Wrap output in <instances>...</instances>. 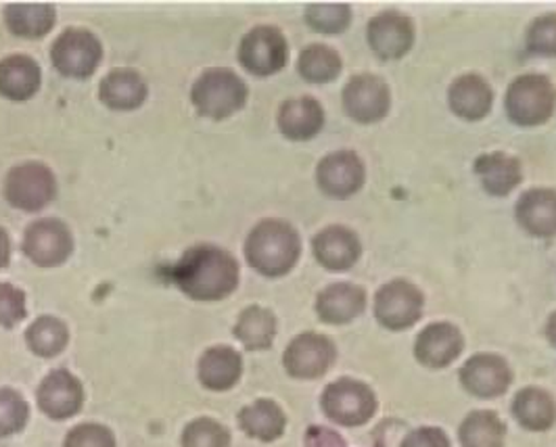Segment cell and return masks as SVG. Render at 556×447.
Segmentation results:
<instances>
[{
	"label": "cell",
	"mask_w": 556,
	"mask_h": 447,
	"mask_svg": "<svg viewBox=\"0 0 556 447\" xmlns=\"http://www.w3.org/2000/svg\"><path fill=\"white\" fill-rule=\"evenodd\" d=\"M172 282L193 302H220L239 286V264L214 245H197L172 268Z\"/></svg>",
	"instance_id": "obj_1"
},
{
	"label": "cell",
	"mask_w": 556,
	"mask_h": 447,
	"mask_svg": "<svg viewBox=\"0 0 556 447\" xmlns=\"http://www.w3.org/2000/svg\"><path fill=\"white\" fill-rule=\"evenodd\" d=\"M302 255L300 232L285 220H262L245 241V259L251 268L266 277L280 279L289 274Z\"/></svg>",
	"instance_id": "obj_2"
},
{
	"label": "cell",
	"mask_w": 556,
	"mask_h": 447,
	"mask_svg": "<svg viewBox=\"0 0 556 447\" xmlns=\"http://www.w3.org/2000/svg\"><path fill=\"white\" fill-rule=\"evenodd\" d=\"M250 88L228 67L205 69L191 88V103L201 117L223 122L248 105Z\"/></svg>",
	"instance_id": "obj_3"
},
{
	"label": "cell",
	"mask_w": 556,
	"mask_h": 447,
	"mask_svg": "<svg viewBox=\"0 0 556 447\" xmlns=\"http://www.w3.org/2000/svg\"><path fill=\"white\" fill-rule=\"evenodd\" d=\"M504 110L515 126H542L553 117L556 110L555 85L540 74L519 76L506 90Z\"/></svg>",
	"instance_id": "obj_4"
},
{
	"label": "cell",
	"mask_w": 556,
	"mask_h": 447,
	"mask_svg": "<svg viewBox=\"0 0 556 447\" xmlns=\"http://www.w3.org/2000/svg\"><path fill=\"white\" fill-rule=\"evenodd\" d=\"M56 178L53 169L40 162H26L9 169L4 178V199L11 207L38 214L55 201Z\"/></svg>",
	"instance_id": "obj_5"
},
{
	"label": "cell",
	"mask_w": 556,
	"mask_h": 447,
	"mask_svg": "<svg viewBox=\"0 0 556 447\" xmlns=\"http://www.w3.org/2000/svg\"><path fill=\"white\" fill-rule=\"evenodd\" d=\"M51 61L63 78L86 80L103 61V44L90 29L67 28L56 36Z\"/></svg>",
	"instance_id": "obj_6"
},
{
	"label": "cell",
	"mask_w": 556,
	"mask_h": 447,
	"mask_svg": "<svg viewBox=\"0 0 556 447\" xmlns=\"http://www.w3.org/2000/svg\"><path fill=\"white\" fill-rule=\"evenodd\" d=\"M320 406L327 419L339 426H362L372 420L379 408L375 392L354 379H339L327 385Z\"/></svg>",
	"instance_id": "obj_7"
},
{
	"label": "cell",
	"mask_w": 556,
	"mask_h": 447,
	"mask_svg": "<svg viewBox=\"0 0 556 447\" xmlns=\"http://www.w3.org/2000/svg\"><path fill=\"white\" fill-rule=\"evenodd\" d=\"M287 61H289L287 38L275 26H257L250 29L239 44V63L255 78L275 76L285 69Z\"/></svg>",
	"instance_id": "obj_8"
},
{
	"label": "cell",
	"mask_w": 556,
	"mask_h": 447,
	"mask_svg": "<svg viewBox=\"0 0 556 447\" xmlns=\"http://www.w3.org/2000/svg\"><path fill=\"white\" fill-rule=\"evenodd\" d=\"M425 308V297L413 282L391 280L377 291L375 318L388 331H406L415 327Z\"/></svg>",
	"instance_id": "obj_9"
},
{
	"label": "cell",
	"mask_w": 556,
	"mask_h": 447,
	"mask_svg": "<svg viewBox=\"0 0 556 447\" xmlns=\"http://www.w3.org/2000/svg\"><path fill=\"white\" fill-rule=\"evenodd\" d=\"M337 360V347L327 335L302 333L295 336L282 354V366L289 376L314 381L325 376Z\"/></svg>",
	"instance_id": "obj_10"
},
{
	"label": "cell",
	"mask_w": 556,
	"mask_h": 447,
	"mask_svg": "<svg viewBox=\"0 0 556 447\" xmlns=\"http://www.w3.org/2000/svg\"><path fill=\"white\" fill-rule=\"evenodd\" d=\"M74 252L70 228L55 218H42L28 226L24 234V253L38 268H56Z\"/></svg>",
	"instance_id": "obj_11"
},
{
	"label": "cell",
	"mask_w": 556,
	"mask_h": 447,
	"mask_svg": "<svg viewBox=\"0 0 556 447\" xmlns=\"http://www.w3.org/2000/svg\"><path fill=\"white\" fill-rule=\"evenodd\" d=\"M343 110L358 124H377L391 110L388 82L372 74L354 76L343 88Z\"/></svg>",
	"instance_id": "obj_12"
},
{
	"label": "cell",
	"mask_w": 556,
	"mask_h": 447,
	"mask_svg": "<svg viewBox=\"0 0 556 447\" xmlns=\"http://www.w3.org/2000/svg\"><path fill=\"white\" fill-rule=\"evenodd\" d=\"M366 40L381 61H397L408 55L415 44V24L397 11H386L368 22Z\"/></svg>",
	"instance_id": "obj_13"
},
{
	"label": "cell",
	"mask_w": 556,
	"mask_h": 447,
	"mask_svg": "<svg viewBox=\"0 0 556 447\" xmlns=\"http://www.w3.org/2000/svg\"><path fill=\"white\" fill-rule=\"evenodd\" d=\"M366 168L361 155L354 151H334L320 159L316 168V184L323 195L331 199H348L364 187Z\"/></svg>",
	"instance_id": "obj_14"
},
{
	"label": "cell",
	"mask_w": 556,
	"mask_h": 447,
	"mask_svg": "<svg viewBox=\"0 0 556 447\" xmlns=\"http://www.w3.org/2000/svg\"><path fill=\"white\" fill-rule=\"evenodd\" d=\"M458 376L465 392L479 399H496L508 392L513 383L508 363L496 354H475L460 368Z\"/></svg>",
	"instance_id": "obj_15"
},
{
	"label": "cell",
	"mask_w": 556,
	"mask_h": 447,
	"mask_svg": "<svg viewBox=\"0 0 556 447\" xmlns=\"http://www.w3.org/2000/svg\"><path fill=\"white\" fill-rule=\"evenodd\" d=\"M38 408L53 420H67L76 417L84 406L83 383L63 368H56L45 376L38 393Z\"/></svg>",
	"instance_id": "obj_16"
},
{
	"label": "cell",
	"mask_w": 556,
	"mask_h": 447,
	"mask_svg": "<svg viewBox=\"0 0 556 447\" xmlns=\"http://www.w3.org/2000/svg\"><path fill=\"white\" fill-rule=\"evenodd\" d=\"M312 252L323 268L345 272L361 259V239L348 226H329L312 239Z\"/></svg>",
	"instance_id": "obj_17"
},
{
	"label": "cell",
	"mask_w": 556,
	"mask_h": 447,
	"mask_svg": "<svg viewBox=\"0 0 556 447\" xmlns=\"http://www.w3.org/2000/svg\"><path fill=\"white\" fill-rule=\"evenodd\" d=\"M465 349V339L450 322H433L418 333L415 358L422 366L440 370L447 368Z\"/></svg>",
	"instance_id": "obj_18"
},
{
	"label": "cell",
	"mask_w": 556,
	"mask_h": 447,
	"mask_svg": "<svg viewBox=\"0 0 556 447\" xmlns=\"http://www.w3.org/2000/svg\"><path fill=\"white\" fill-rule=\"evenodd\" d=\"M277 124L285 139L306 142L316 139L325 128V110L312 97L289 99L278 110Z\"/></svg>",
	"instance_id": "obj_19"
},
{
	"label": "cell",
	"mask_w": 556,
	"mask_h": 447,
	"mask_svg": "<svg viewBox=\"0 0 556 447\" xmlns=\"http://www.w3.org/2000/svg\"><path fill=\"white\" fill-rule=\"evenodd\" d=\"M149 86L137 69H112L99 85V101L112 112H135L144 105Z\"/></svg>",
	"instance_id": "obj_20"
},
{
	"label": "cell",
	"mask_w": 556,
	"mask_h": 447,
	"mask_svg": "<svg viewBox=\"0 0 556 447\" xmlns=\"http://www.w3.org/2000/svg\"><path fill=\"white\" fill-rule=\"evenodd\" d=\"M366 309V291L352 282H333L316 297V314L325 324H350Z\"/></svg>",
	"instance_id": "obj_21"
},
{
	"label": "cell",
	"mask_w": 556,
	"mask_h": 447,
	"mask_svg": "<svg viewBox=\"0 0 556 447\" xmlns=\"http://www.w3.org/2000/svg\"><path fill=\"white\" fill-rule=\"evenodd\" d=\"M197 376H199V383L210 392H228L243 376V358L237 349L226 345L210 347L199 358Z\"/></svg>",
	"instance_id": "obj_22"
},
{
	"label": "cell",
	"mask_w": 556,
	"mask_h": 447,
	"mask_svg": "<svg viewBox=\"0 0 556 447\" xmlns=\"http://www.w3.org/2000/svg\"><path fill=\"white\" fill-rule=\"evenodd\" d=\"M447 103L452 113H456L460 119L479 122L492 112L494 90L485 78L477 74H465L447 88Z\"/></svg>",
	"instance_id": "obj_23"
},
{
	"label": "cell",
	"mask_w": 556,
	"mask_h": 447,
	"mask_svg": "<svg viewBox=\"0 0 556 447\" xmlns=\"http://www.w3.org/2000/svg\"><path fill=\"white\" fill-rule=\"evenodd\" d=\"M473 171L483 191L492 196L510 195L523 180L521 162L502 151L479 155L475 159Z\"/></svg>",
	"instance_id": "obj_24"
},
{
	"label": "cell",
	"mask_w": 556,
	"mask_h": 447,
	"mask_svg": "<svg viewBox=\"0 0 556 447\" xmlns=\"http://www.w3.org/2000/svg\"><path fill=\"white\" fill-rule=\"evenodd\" d=\"M42 85V69L28 55L0 59V97L13 103H26Z\"/></svg>",
	"instance_id": "obj_25"
},
{
	"label": "cell",
	"mask_w": 556,
	"mask_h": 447,
	"mask_svg": "<svg viewBox=\"0 0 556 447\" xmlns=\"http://www.w3.org/2000/svg\"><path fill=\"white\" fill-rule=\"evenodd\" d=\"M519 226L535 239L556 237V191L531 189L515 205Z\"/></svg>",
	"instance_id": "obj_26"
},
{
	"label": "cell",
	"mask_w": 556,
	"mask_h": 447,
	"mask_svg": "<svg viewBox=\"0 0 556 447\" xmlns=\"http://www.w3.org/2000/svg\"><path fill=\"white\" fill-rule=\"evenodd\" d=\"M56 9L47 2H11L4 7V26L17 38L38 40L55 28Z\"/></svg>",
	"instance_id": "obj_27"
},
{
	"label": "cell",
	"mask_w": 556,
	"mask_h": 447,
	"mask_svg": "<svg viewBox=\"0 0 556 447\" xmlns=\"http://www.w3.org/2000/svg\"><path fill=\"white\" fill-rule=\"evenodd\" d=\"M239 426L251 439L273 444L282 437L287 429V417L273 399H255L239 412Z\"/></svg>",
	"instance_id": "obj_28"
},
{
	"label": "cell",
	"mask_w": 556,
	"mask_h": 447,
	"mask_svg": "<svg viewBox=\"0 0 556 447\" xmlns=\"http://www.w3.org/2000/svg\"><path fill=\"white\" fill-rule=\"evenodd\" d=\"M513 417L517 422L533 433L553 429L556 422L555 397L540 387H526L515 395Z\"/></svg>",
	"instance_id": "obj_29"
},
{
	"label": "cell",
	"mask_w": 556,
	"mask_h": 447,
	"mask_svg": "<svg viewBox=\"0 0 556 447\" xmlns=\"http://www.w3.org/2000/svg\"><path fill=\"white\" fill-rule=\"evenodd\" d=\"M232 333L250 352L270 349L277 336V318L270 309L250 306L241 311Z\"/></svg>",
	"instance_id": "obj_30"
},
{
	"label": "cell",
	"mask_w": 556,
	"mask_h": 447,
	"mask_svg": "<svg viewBox=\"0 0 556 447\" xmlns=\"http://www.w3.org/2000/svg\"><path fill=\"white\" fill-rule=\"evenodd\" d=\"M458 439L463 447H504L506 424L496 412L479 410L463 420Z\"/></svg>",
	"instance_id": "obj_31"
},
{
	"label": "cell",
	"mask_w": 556,
	"mask_h": 447,
	"mask_svg": "<svg viewBox=\"0 0 556 447\" xmlns=\"http://www.w3.org/2000/svg\"><path fill=\"white\" fill-rule=\"evenodd\" d=\"M343 61L327 44H309L298 59V74L309 85H329L341 74Z\"/></svg>",
	"instance_id": "obj_32"
},
{
	"label": "cell",
	"mask_w": 556,
	"mask_h": 447,
	"mask_svg": "<svg viewBox=\"0 0 556 447\" xmlns=\"http://www.w3.org/2000/svg\"><path fill=\"white\" fill-rule=\"evenodd\" d=\"M70 341V331L63 320L55 316H40L29 324L26 343L29 352L38 358H56Z\"/></svg>",
	"instance_id": "obj_33"
},
{
	"label": "cell",
	"mask_w": 556,
	"mask_h": 447,
	"mask_svg": "<svg viewBox=\"0 0 556 447\" xmlns=\"http://www.w3.org/2000/svg\"><path fill=\"white\" fill-rule=\"evenodd\" d=\"M306 24L318 34H343L352 24V7L345 2L334 4H307Z\"/></svg>",
	"instance_id": "obj_34"
},
{
	"label": "cell",
	"mask_w": 556,
	"mask_h": 447,
	"mask_svg": "<svg viewBox=\"0 0 556 447\" xmlns=\"http://www.w3.org/2000/svg\"><path fill=\"white\" fill-rule=\"evenodd\" d=\"M28 419L29 406L22 393L0 387V439L24 431Z\"/></svg>",
	"instance_id": "obj_35"
},
{
	"label": "cell",
	"mask_w": 556,
	"mask_h": 447,
	"mask_svg": "<svg viewBox=\"0 0 556 447\" xmlns=\"http://www.w3.org/2000/svg\"><path fill=\"white\" fill-rule=\"evenodd\" d=\"M182 447H230V433L223 422L197 419L182 431Z\"/></svg>",
	"instance_id": "obj_36"
},
{
	"label": "cell",
	"mask_w": 556,
	"mask_h": 447,
	"mask_svg": "<svg viewBox=\"0 0 556 447\" xmlns=\"http://www.w3.org/2000/svg\"><path fill=\"white\" fill-rule=\"evenodd\" d=\"M526 47L529 55L556 56V13L542 15L531 22Z\"/></svg>",
	"instance_id": "obj_37"
},
{
	"label": "cell",
	"mask_w": 556,
	"mask_h": 447,
	"mask_svg": "<svg viewBox=\"0 0 556 447\" xmlns=\"http://www.w3.org/2000/svg\"><path fill=\"white\" fill-rule=\"evenodd\" d=\"M28 316L26 293L9 282H0V329H13Z\"/></svg>",
	"instance_id": "obj_38"
},
{
	"label": "cell",
	"mask_w": 556,
	"mask_h": 447,
	"mask_svg": "<svg viewBox=\"0 0 556 447\" xmlns=\"http://www.w3.org/2000/svg\"><path fill=\"white\" fill-rule=\"evenodd\" d=\"M63 447H115V437L105 424L86 422L67 433Z\"/></svg>",
	"instance_id": "obj_39"
},
{
	"label": "cell",
	"mask_w": 556,
	"mask_h": 447,
	"mask_svg": "<svg viewBox=\"0 0 556 447\" xmlns=\"http://www.w3.org/2000/svg\"><path fill=\"white\" fill-rule=\"evenodd\" d=\"M402 447H452V444L442 429L420 426L404 437Z\"/></svg>",
	"instance_id": "obj_40"
},
{
	"label": "cell",
	"mask_w": 556,
	"mask_h": 447,
	"mask_svg": "<svg viewBox=\"0 0 556 447\" xmlns=\"http://www.w3.org/2000/svg\"><path fill=\"white\" fill-rule=\"evenodd\" d=\"M306 447H348V444L333 429L309 426L306 433Z\"/></svg>",
	"instance_id": "obj_41"
},
{
	"label": "cell",
	"mask_w": 556,
	"mask_h": 447,
	"mask_svg": "<svg viewBox=\"0 0 556 447\" xmlns=\"http://www.w3.org/2000/svg\"><path fill=\"white\" fill-rule=\"evenodd\" d=\"M11 253H13L11 237L4 228H0V270H4L11 264Z\"/></svg>",
	"instance_id": "obj_42"
},
{
	"label": "cell",
	"mask_w": 556,
	"mask_h": 447,
	"mask_svg": "<svg viewBox=\"0 0 556 447\" xmlns=\"http://www.w3.org/2000/svg\"><path fill=\"white\" fill-rule=\"evenodd\" d=\"M546 339L551 341L553 347H556V311L548 318V322H546Z\"/></svg>",
	"instance_id": "obj_43"
}]
</instances>
